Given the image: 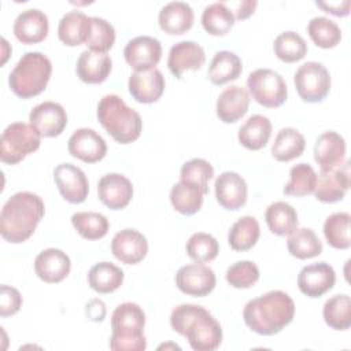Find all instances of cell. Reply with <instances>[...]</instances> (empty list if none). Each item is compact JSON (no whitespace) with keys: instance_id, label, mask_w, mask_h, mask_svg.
I'll use <instances>...</instances> for the list:
<instances>
[{"instance_id":"44dd1931","label":"cell","mask_w":351,"mask_h":351,"mask_svg":"<svg viewBox=\"0 0 351 351\" xmlns=\"http://www.w3.org/2000/svg\"><path fill=\"white\" fill-rule=\"evenodd\" d=\"M128 88L130 95L138 103H154L160 99L165 90V77L160 70L151 69L147 71H134L129 77Z\"/></svg>"},{"instance_id":"5b68a950","label":"cell","mask_w":351,"mask_h":351,"mask_svg":"<svg viewBox=\"0 0 351 351\" xmlns=\"http://www.w3.org/2000/svg\"><path fill=\"white\" fill-rule=\"evenodd\" d=\"M145 314L133 302H125L115 307L111 315L110 348L114 351H143L147 347L144 336Z\"/></svg>"},{"instance_id":"ab89813d","label":"cell","mask_w":351,"mask_h":351,"mask_svg":"<svg viewBox=\"0 0 351 351\" xmlns=\"http://www.w3.org/2000/svg\"><path fill=\"white\" fill-rule=\"evenodd\" d=\"M313 43L319 48H333L341 40V30L336 22L326 16H314L307 25Z\"/></svg>"},{"instance_id":"9c48e42d","label":"cell","mask_w":351,"mask_h":351,"mask_svg":"<svg viewBox=\"0 0 351 351\" xmlns=\"http://www.w3.org/2000/svg\"><path fill=\"white\" fill-rule=\"evenodd\" d=\"M293 82L303 101H322L330 90V75L328 69L318 62L303 63L295 73Z\"/></svg>"},{"instance_id":"c3c4849f","label":"cell","mask_w":351,"mask_h":351,"mask_svg":"<svg viewBox=\"0 0 351 351\" xmlns=\"http://www.w3.org/2000/svg\"><path fill=\"white\" fill-rule=\"evenodd\" d=\"M22 306V296L19 291L10 285H1L0 288V315L10 317L19 311Z\"/></svg>"},{"instance_id":"f1b7e54d","label":"cell","mask_w":351,"mask_h":351,"mask_svg":"<svg viewBox=\"0 0 351 351\" xmlns=\"http://www.w3.org/2000/svg\"><path fill=\"white\" fill-rule=\"evenodd\" d=\"M271 122L261 114L251 115L239 129V141L243 147L251 151L262 149L270 138Z\"/></svg>"},{"instance_id":"ac0fdd59","label":"cell","mask_w":351,"mask_h":351,"mask_svg":"<svg viewBox=\"0 0 351 351\" xmlns=\"http://www.w3.org/2000/svg\"><path fill=\"white\" fill-rule=\"evenodd\" d=\"M112 255L126 265L141 262L148 252V241L143 233L136 229H122L111 241Z\"/></svg>"},{"instance_id":"d6986e66","label":"cell","mask_w":351,"mask_h":351,"mask_svg":"<svg viewBox=\"0 0 351 351\" xmlns=\"http://www.w3.org/2000/svg\"><path fill=\"white\" fill-rule=\"evenodd\" d=\"M217 202L226 210L236 211L247 202V182L236 171L221 173L214 184Z\"/></svg>"},{"instance_id":"4fadbf2b","label":"cell","mask_w":351,"mask_h":351,"mask_svg":"<svg viewBox=\"0 0 351 351\" xmlns=\"http://www.w3.org/2000/svg\"><path fill=\"white\" fill-rule=\"evenodd\" d=\"M53 180L64 200L69 203H82L89 192V182L85 173L71 165L60 163L53 170Z\"/></svg>"},{"instance_id":"ee69618b","label":"cell","mask_w":351,"mask_h":351,"mask_svg":"<svg viewBox=\"0 0 351 351\" xmlns=\"http://www.w3.org/2000/svg\"><path fill=\"white\" fill-rule=\"evenodd\" d=\"M185 248H186L188 256L196 263L211 262L213 259L217 258L219 252V245L217 239L204 232L193 233L188 239Z\"/></svg>"},{"instance_id":"5bb4252c","label":"cell","mask_w":351,"mask_h":351,"mask_svg":"<svg viewBox=\"0 0 351 351\" xmlns=\"http://www.w3.org/2000/svg\"><path fill=\"white\" fill-rule=\"evenodd\" d=\"M29 121L41 137H56L62 134L67 125V114L62 104L56 101H43L33 107L29 114Z\"/></svg>"},{"instance_id":"6da1fadb","label":"cell","mask_w":351,"mask_h":351,"mask_svg":"<svg viewBox=\"0 0 351 351\" xmlns=\"http://www.w3.org/2000/svg\"><path fill=\"white\" fill-rule=\"evenodd\" d=\"M170 325L174 332L186 337L195 351H214L222 341L219 322L197 304H180L170 314Z\"/></svg>"},{"instance_id":"7c38bea8","label":"cell","mask_w":351,"mask_h":351,"mask_svg":"<svg viewBox=\"0 0 351 351\" xmlns=\"http://www.w3.org/2000/svg\"><path fill=\"white\" fill-rule=\"evenodd\" d=\"M215 274L213 269L203 263H191L178 269L176 284L178 289L191 296H206L215 288Z\"/></svg>"},{"instance_id":"60d3db41","label":"cell","mask_w":351,"mask_h":351,"mask_svg":"<svg viewBox=\"0 0 351 351\" xmlns=\"http://www.w3.org/2000/svg\"><path fill=\"white\" fill-rule=\"evenodd\" d=\"M276 56L285 63H295L302 60L307 53V44L304 38L295 32L280 33L273 44Z\"/></svg>"},{"instance_id":"b9f144b4","label":"cell","mask_w":351,"mask_h":351,"mask_svg":"<svg viewBox=\"0 0 351 351\" xmlns=\"http://www.w3.org/2000/svg\"><path fill=\"white\" fill-rule=\"evenodd\" d=\"M289 181L282 192L291 196H306L314 192L317 184V173L308 163H298L289 170Z\"/></svg>"},{"instance_id":"d590c367","label":"cell","mask_w":351,"mask_h":351,"mask_svg":"<svg viewBox=\"0 0 351 351\" xmlns=\"http://www.w3.org/2000/svg\"><path fill=\"white\" fill-rule=\"evenodd\" d=\"M261 236V228L258 221L245 215L239 218L228 233V243L234 251H247L252 248Z\"/></svg>"},{"instance_id":"7dc6e473","label":"cell","mask_w":351,"mask_h":351,"mask_svg":"<svg viewBox=\"0 0 351 351\" xmlns=\"http://www.w3.org/2000/svg\"><path fill=\"white\" fill-rule=\"evenodd\" d=\"M258 280L259 269L251 261H239L226 270V281L234 288H251Z\"/></svg>"},{"instance_id":"4dcf8cb0","label":"cell","mask_w":351,"mask_h":351,"mask_svg":"<svg viewBox=\"0 0 351 351\" xmlns=\"http://www.w3.org/2000/svg\"><path fill=\"white\" fill-rule=\"evenodd\" d=\"M204 192L196 184L188 181H178L170 191V202L176 211L184 215L196 214L203 203Z\"/></svg>"},{"instance_id":"277c9868","label":"cell","mask_w":351,"mask_h":351,"mask_svg":"<svg viewBox=\"0 0 351 351\" xmlns=\"http://www.w3.org/2000/svg\"><path fill=\"white\" fill-rule=\"evenodd\" d=\"M97 119L107 133L121 144H129L141 134L140 114L130 108L121 96L106 95L97 104Z\"/></svg>"},{"instance_id":"30bf717a","label":"cell","mask_w":351,"mask_h":351,"mask_svg":"<svg viewBox=\"0 0 351 351\" xmlns=\"http://www.w3.org/2000/svg\"><path fill=\"white\" fill-rule=\"evenodd\" d=\"M350 184V163L347 160L335 169L321 170L314 189L315 199L322 203L339 202L344 197Z\"/></svg>"},{"instance_id":"8fae6325","label":"cell","mask_w":351,"mask_h":351,"mask_svg":"<svg viewBox=\"0 0 351 351\" xmlns=\"http://www.w3.org/2000/svg\"><path fill=\"white\" fill-rule=\"evenodd\" d=\"M125 60L134 71H147L155 69L162 58L160 41L151 36H138L132 38L123 49Z\"/></svg>"},{"instance_id":"f6af8a7d","label":"cell","mask_w":351,"mask_h":351,"mask_svg":"<svg viewBox=\"0 0 351 351\" xmlns=\"http://www.w3.org/2000/svg\"><path fill=\"white\" fill-rule=\"evenodd\" d=\"M115 41L114 26L103 18L90 16V27L86 38V45L89 51L93 52H107L112 48Z\"/></svg>"},{"instance_id":"7bdbcfd3","label":"cell","mask_w":351,"mask_h":351,"mask_svg":"<svg viewBox=\"0 0 351 351\" xmlns=\"http://www.w3.org/2000/svg\"><path fill=\"white\" fill-rule=\"evenodd\" d=\"M71 223L74 229L86 240L101 239L108 232L107 218L95 211H80L73 214Z\"/></svg>"},{"instance_id":"74e56055","label":"cell","mask_w":351,"mask_h":351,"mask_svg":"<svg viewBox=\"0 0 351 351\" xmlns=\"http://www.w3.org/2000/svg\"><path fill=\"white\" fill-rule=\"evenodd\" d=\"M322 315L332 329L346 330L351 326V300L348 295H335L329 298L322 308Z\"/></svg>"},{"instance_id":"8d00e7d4","label":"cell","mask_w":351,"mask_h":351,"mask_svg":"<svg viewBox=\"0 0 351 351\" xmlns=\"http://www.w3.org/2000/svg\"><path fill=\"white\" fill-rule=\"evenodd\" d=\"M202 25L211 36H225L233 27L234 16L225 3L217 1L203 10Z\"/></svg>"},{"instance_id":"7402d4cb","label":"cell","mask_w":351,"mask_h":351,"mask_svg":"<svg viewBox=\"0 0 351 351\" xmlns=\"http://www.w3.org/2000/svg\"><path fill=\"white\" fill-rule=\"evenodd\" d=\"M71 269L69 255L59 248H47L34 259V271L45 282L53 284L64 280Z\"/></svg>"},{"instance_id":"1f68e13d","label":"cell","mask_w":351,"mask_h":351,"mask_svg":"<svg viewBox=\"0 0 351 351\" xmlns=\"http://www.w3.org/2000/svg\"><path fill=\"white\" fill-rule=\"evenodd\" d=\"M265 219L271 233L277 236H288L298 228V213L287 202L271 203L265 213Z\"/></svg>"},{"instance_id":"603a6c76","label":"cell","mask_w":351,"mask_h":351,"mask_svg":"<svg viewBox=\"0 0 351 351\" xmlns=\"http://www.w3.org/2000/svg\"><path fill=\"white\" fill-rule=\"evenodd\" d=\"M48 29V16L37 8H29L16 16L12 32L21 43L37 44L47 37Z\"/></svg>"},{"instance_id":"cb8c5ba5","label":"cell","mask_w":351,"mask_h":351,"mask_svg":"<svg viewBox=\"0 0 351 351\" xmlns=\"http://www.w3.org/2000/svg\"><path fill=\"white\" fill-rule=\"evenodd\" d=\"M346 158V141L337 132L329 130L318 136L314 145V159L321 170L340 166Z\"/></svg>"},{"instance_id":"ffe728a7","label":"cell","mask_w":351,"mask_h":351,"mask_svg":"<svg viewBox=\"0 0 351 351\" xmlns=\"http://www.w3.org/2000/svg\"><path fill=\"white\" fill-rule=\"evenodd\" d=\"M204 62V49L195 41H180L174 44L167 56L169 70L176 78H181L186 70H199Z\"/></svg>"},{"instance_id":"681fc988","label":"cell","mask_w":351,"mask_h":351,"mask_svg":"<svg viewBox=\"0 0 351 351\" xmlns=\"http://www.w3.org/2000/svg\"><path fill=\"white\" fill-rule=\"evenodd\" d=\"M319 8H322L325 12H329L336 16H346L350 14V0L343 1H317L315 3Z\"/></svg>"},{"instance_id":"3957f363","label":"cell","mask_w":351,"mask_h":351,"mask_svg":"<svg viewBox=\"0 0 351 351\" xmlns=\"http://www.w3.org/2000/svg\"><path fill=\"white\" fill-rule=\"evenodd\" d=\"M44 213L45 206L38 195L32 192L12 195L1 208V237L14 244L27 240L34 233Z\"/></svg>"},{"instance_id":"bcb514c9","label":"cell","mask_w":351,"mask_h":351,"mask_svg":"<svg viewBox=\"0 0 351 351\" xmlns=\"http://www.w3.org/2000/svg\"><path fill=\"white\" fill-rule=\"evenodd\" d=\"M214 176L213 166L202 158H193L188 162H185L180 170V178L182 181H188L192 184H196L202 188V191L208 193V181Z\"/></svg>"},{"instance_id":"f907efd6","label":"cell","mask_w":351,"mask_h":351,"mask_svg":"<svg viewBox=\"0 0 351 351\" xmlns=\"http://www.w3.org/2000/svg\"><path fill=\"white\" fill-rule=\"evenodd\" d=\"M256 1H252V0H245V1H241L237 7V11H236V19H247L250 15L254 14V10L256 7Z\"/></svg>"},{"instance_id":"484cf974","label":"cell","mask_w":351,"mask_h":351,"mask_svg":"<svg viewBox=\"0 0 351 351\" xmlns=\"http://www.w3.org/2000/svg\"><path fill=\"white\" fill-rule=\"evenodd\" d=\"M112 60L107 52H81L77 60V75L86 84H101L107 80L111 73Z\"/></svg>"},{"instance_id":"7a4b0ae2","label":"cell","mask_w":351,"mask_h":351,"mask_svg":"<svg viewBox=\"0 0 351 351\" xmlns=\"http://www.w3.org/2000/svg\"><path fill=\"white\" fill-rule=\"evenodd\" d=\"M293 315L295 303L282 291H270L259 298L251 299L243 310L245 325L255 333L263 336L278 333L291 324Z\"/></svg>"},{"instance_id":"e575fe53","label":"cell","mask_w":351,"mask_h":351,"mask_svg":"<svg viewBox=\"0 0 351 351\" xmlns=\"http://www.w3.org/2000/svg\"><path fill=\"white\" fill-rule=\"evenodd\" d=\"M287 247L289 254L298 259H310L322 252V243L310 228H296L289 233Z\"/></svg>"},{"instance_id":"2e32d148","label":"cell","mask_w":351,"mask_h":351,"mask_svg":"<svg viewBox=\"0 0 351 351\" xmlns=\"http://www.w3.org/2000/svg\"><path fill=\"white\" fill-rule=\"evenodd\" d=\"M67 148L74 158L85 163L99 162L107 154V144L104 138L97 132L89 128L77 129L70 136Z\"/></svg>"},{"instance_id":"ba28073f","label":"cell","mask_w":351,"mask_h":351,"mask_svg":"<svg viewBox=\"0 0 351 351\" xmlns=\"http://www.w3.org/2000/svg\"><path fill=\"white\" fill-rule=\"evenodd\" d=\"M247 86L252 99L263 107H280L288 96L284 78L274 70L256 69L247 78Z\"/></svg>"},{"instance_id":"52a82bcc","label":"cell","mask_w":351,"mask_h":351,"mask_svg":"<svg viewBox=\"0 0 351 351\" xmlns=\"http://www.w3.org/2000/svg\"><path fill=\"white\" fill-rule=\"evenodd\" d=\"M41 136L25 122L8 125L0 138V159L3 163L15 165L40 148Z\"/></svg>"},{"instance_id":"9a60e30c","label":"cell","mask_w":351,"mask_h":351,"mask_svg":"<svg viewBox=\"0 0 351 351\" xmlns=\"http://www.w3.org/2000/svg\"><path fill=\"white\" fill-rule=\"evenodd\" d=\"M336 273L326 262H318L304 266L298 276L300 292L308 298H319L333 288Z\"/></svg>"},{"instance_id":"836d02e7","label":"cell","mask_w":351,"mask_h":351,"mask_svg":"<svg viewBox=\"0 0 351 351\" xmlns=\"http://www.w3.org/2000/svg\"><path fill=\"white\" fill-rule=\"evenodd\" d=\"M306 141L303 134L293 128H282L271 145V155L278 162H289L300 156L304 151Z\"/></svg>"},{"instance_id":"83f0119b","label":"cell","mask_w":351,"mask_h":351,"mask_svg":"<svg viewBox=\"0 0 351 351\" xmlns=\"http://www.w3.org/2000/svg\"><path fill=\"white\" fill-rule=\"evenodd\" d=\"M90 27V16L82 11H70L62 16L58 25V36L62 43L75 47L86 43Z\"/></svg>"},{"instance_id":"d4e9b609","label":"cell","mask_w":351,"mask_h":351,"mask_svg":"<svg viewBox=\"0 0 351 351\" xmlns=\"http://www.w3.org/2000/svg\"><path fill=\"white\" fill-rule=\"evenodd\" d=\"M250 95L240 85L223 89L217 99V115L225 123H233L248 111Z\"/></svg>"},{"instance_id":"d6a6232c","label":"cell","mask_w":351,"mask_h":351,"mask_svg":"<svg viewBox=\"0 0 351 351\" xmlns=\"http://www.w3.org/2000/svg\"><path fill=\"white\" fill-rule=\"evenodd\" d=\"M123 282V271L111 262H99L88 273L89 287L99 293L117 291Z\"/></svg>"},{"instance_id":"f546056e","label":"cell","mask_w":351,"mask_h":351,"mask_svg":"<svg viewBox=\"0 0 351 351\" xmlns=\"http://www.w3.org/2000/svg\"><path fill=\"white\" fill-rule=\"evenodd\" d=\"M243 66L240 58L230 51H218L208 66V80L215 85H223L234 81L241 74Z\"/></svg>"},{"instance_id":"8992f818","label":"cell","mask_w":351,"mask_h":351,"mask_svg":"<svg viewBox=\"0 0 351 351\" xmlns=\"http://www.w3.org/2000/svg\"><path fill=\"white\" fill-rule=\"evenodd\" d=\"M52 63L41 52H26L10 73L8 84L11 90L22 99L40 95L51 77Z\"/></svg>"},{"instance_id":"4316f807","label":"cell","mask_w":351,"mask_h":351,"mask_svg":"<svg viewBox=\"0 0 351 351\" xmlns=\"http://www.w3.org/2000/svg\"><path fill=\"white\" fill-rule=\"evenodd\" d=\"M193 10L185 1H170L158 15L160 29L167 34H184L193 25Z\"/></svg>"},{"instance_id":"e0dca14e","label":"cell","mask_w":351,"mask_h":351,"mask_svg":"<svg viewBox=\"0 0 351 351\" xmlns=\"http://www.w3.org/2000/svg\"><path fill=\"white\" fill-rule=\"evenodd\" d=\"M97 195L106 207L121 210L130 203L133 197V185L128 177L119 173H110L99 180Z\"/></svg>"},{"instance_id":"f35d334b","label":"cell","mask_w":351,"mask_h":351,"mask_svg":"<svg viewBox=\"0 0 351 351\" xmlns=\"http://www.w3.org/2000/svg\"><path fill=\"white\" fill-rule=\"evenodd\" d=\"M350 221L348 213L340 211L329 215L324 223V234L329 245L337 250H347L351 245L350 237Z\"/></svg>"}]
</instances>
